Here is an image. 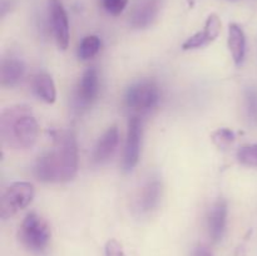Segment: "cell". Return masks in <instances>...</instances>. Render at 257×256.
Listing matches in <instances>:
<instances>
[{"label":"cell","instance_id":"8fae6325","mask_svg":"<svg viewBox=\"0 0 257 256\" xmlns=\"http://www.w3.org/2000/svg\"><path fill=\"white\" fill-rule=\"evenodd\" d=\"M227 221V202L223 198L216 201L208 213V233L213 242H218L223 237Z\"/></svg>","mask_w":257,"mask_h":256},{"label":"cell","instance_id":"3957f363","mask_svg":"<svg viewBox=\"0 0 257 256\" xmlns=\"http://www.w3.org/2000/svg\"><path fill=\"white\" fill-rule=\"evenodd\" d=\"M52 232L47 221L37 212H29L23 220L19 230V238L30 251L42 252L49 245Z\"/></svg>","mask_w":257,"mask_h":256},{"label":"cell","instance_id":"7c38bea8","mask_svg":"<svg viewBox=\"0 0 257 256\" xmlns=\"http://www.w3.org/2000/svg\"><path fill=\"white\" fill-rule=\"evenodd\" d=\"M99 90V77L94 68H89L82 75L78 84L77 99L82 105L92 104L93 100L97 98Z\"/></svg>","mask_w":257,"mask_h":256},{"label":"cell","instance_id":"e0dca14e","mask_svg":"<svg viewBox=\"0 0 257 256\" xmlns=\"http://www.w3.org/2000/svg\"><path fill=\"white\" fill-rule=\"evenodd\" d=\"M100 49V39L97 35H88L80 42L78 48V57L82 60L92 59Z\"/></svg>","mask_w":257,"mask_h":256},{"label":"cell","instance_id":"6da1fadb","mask_svg":"<svg viewBox=\"0 0 257 256\" xmlns=\"http://www.w3.org/2000/svg\"><path fill=\"white\" fill-rule=\"evenodd\" d=\"M78 171V147L74 135L68 131L55 133L52 150L37 160L34 173L43 182H67Z\"/></svg>","mask_w":257,"mask_h":256},{"label":"cell","instance_id":"4fadbf2b","mask_svg":"<svg viewBox=\"0 0 257 256\" xmlns=\"http://www.w3.org/2000/svg\"><path fill=\"white\" fill-rule=\"evenodd\" d=\"M25 74V64L15 57L4 58L0 65V82L5 88H13L23 79Z\"/></svg>","mask_w":257,"mask_h":256},{"label":"cell","instance_id":"9a60e30c","mask_svg":"<svg viewBox=\"0 0 257 256\" xmlns=\"http://www.w3.org/2000/svg\"><path fill=\"white\" fill-rule=\"evenodd\" d=\"M161 192H162V185H161L160 181H150L143 187L140 198H138V208H140L141 212L152 211L160 202Z\"/></svg>","mask_w":257,"mask_h":256},{"label":"cell","instance_id":"277c9868","mask_svg":"<svg viewBox=\"0 0 257 256\" xmlns=\"http://www.w3.org/2000/svg\"><path fill=\"white\" fill-rule=\"evenodd\" d=\"M34 186L30 182H14L4 191L0 201V217L10 218L32 203L34 198Z\"/></svg>","mask_w":257,"mask_h":256},{"label":"cell","instance_id":"ffe728a7","mask_svg":"<svg viewBox=\"0 0 257 256\" xmlns=\"http://www.w3.org/2000/svg\"><path fill=\"white\" fill-rule=\"evenodd\" d=\"M246 112L250 122L257 123V89L248 88L245 94Z\"/></svg>","mask_w":257,"mask_h":256},{"label":"cell","instance_id":"7402d4cb","mask_svg":"<svg viewBox=\"0 0 257 256\" xmlns=\"http://www.w3.org/2000/svg\"><path fill=\"white\" fill-rule=\"evenodd\" d=\"M105 256H124V251H123L122 245H120L119 241H117L115 238H109L105 243L104 247Z\"/></svg>","mask_w":257,"mask_h":256},{"label":"cell","instance_id":"30bf717a","mask_svg":"<svg viewBox=\"0 0 257 256\" xmlns=\"http://www.w3.org/2000/svg\"><path fill=\"white\" fill-rule=\"evenodd\" d=\"M118 143H119V131L117 125H112L98 140L93 151V161L99 165L107 162L114 155Z\"/></svg>","mask_w":257,"mask_h":256},{"label":"cell","instance_id":"2e32d148","mask_svg":"<svg viewBox=\"0 0 257 256\" xmlns=\"http://www.w3.org/2000/svg\"><path fill=\"white\" fill-rule=\"evenodd\" d=\"M33 89L40 99L49 103V104L54 103L57 99V89H55L54 80L47 73H39L38 75H35L34 80H33Z\"/></svg>","mask_w":257,"mask_h":256},{"label":"cell","instance_id":"5bb4252c","mask_svg":"<svg viewBox=\"0 0 257 256\" xmlns=\"http://www.w3.org/2000/svg\"><path fill=\"white\" fill-rule=\"evenodd\" d=\"M228 49H230L232 59L236 65H240L243 62L246 53V38L242 28L240 25L230 24L228 27Z\"/></svg>","mask_w":257,"mask_h":256},{"label":"cell","instance_id":"9c48e42d","mask_svg":"<svg viewBox=\"0 0 257 256\" xmlns=\"http://www.w3.org/2000/svg\"><path fill=\"white\" fill-rule=\"evenodd\" d=\"M221 32V20L216 14H211L206 20L205 28L202 32L196 33L195 35L188 38L182 44L183 50L200 49L212 43L216 38L220 35Z\"/></svg>","mask_w":257,"mask_h":256},{"label":"cell","instance_id":"ac0fdd59","mask_svg":"<svg viewBox=\"0 0 257 256\" xmlns=\"http://www.w3.org/2000/svg\"><path fill=\"white\" fill-rule=\"evenodd\" d=\"M237 160L243 166L257 167V143L242 146L237 151Z\"/></svg>","mask_w":257,"mask_h":256},{"label":"cell","instance_id":"ba28073f","mask_svg":"<svg viewBox=\"0 0 257 256\" xmlns=\"http://www.w3.org/2000/svg\"><path fill=\"white\" fill-rule=\"evenodd\" d=\"M163 0H137L131 12V24L137 29L148 28L160 14Z\"/></svg>","mask_w":257,"mask_h":256},{"label":"cell","instance_id":"603a6c76","mask_svg":"<svg viewBox=\"0 0 257 256\" xmlns=\"http://www.w3.org/2000/svg\"><path fill=\"white\" fill-rule=\"evenodd\" d=\"M193 256H213L210 248L205 245L196 246L195 251H193Z\"/></svg>","mask_w":257,"mask_h":256},{"label":"cell","instance_id":"7a4b0ae2","mask_svg":"<svg viewBox=\"0 0 257 256\" xmlns=\"http://www.w3.org/2000/svg\"><path fill=\"white\" fill-rule=\"evenodd\" d=\"M39 124L32 107L14 104L3 109L0 114V138L5 147L25 151L37 143Z\"/></svg>","mask_w":257,"mask_h":256},{"label":"cell","instance_id":"cb8c5ba5","mask_svg":"<svg viewBox=\"0 0 257 256\" xmlns=\"http://www.w3.org/2000/svg\"><path fill=\"white\" fill-rule=\"evenodd\" d=\"M186 2H187L188 7L193 8V7H195V5H196V2H197V0H186Z\"/></svg>","mask_w":257,"mask_h":256},{"label":"cell","instance_id":"8992f818","mask_svg":"<svg viewBox=\"0 0 257 256\" xmlns=\"http://www.w3.org/2000/svg\"><path fill=\"white\" fill-rule=\"evenodd\" d=\"M141 141H142V122L138 117H132L128 122L127 140L123 153V170L130 172L140 161Z\"/></svg>","mask_w":257,"mask_h":256},{"label":"cell","instance_id":"5b68a950","mask_svg":"<svg viewBox=\"0 0 257 256\" xmlns=\"http://www.w3.org/2000/svg\"><path fill=\"white\" fill-rule=\"evenodd\" d=\"M124 99L130 109L136 112H148L160 103V88L152 80H141L128 88Z\"/></svg>","mask_w":257,"mask_h":256},{"label":"cell","instance_id":"d6986e66","mask_svg":"<svg viewBox=\"0 0 257 256\" xmlns=\"http://www.w3.org/2000/svg\"><path fill=\"white\" fill-rule=\"evenodd\" d=\"M213 143L217 146L218 148H222V150H226V148L230 147L233 142H235V133L230 130V128H220V130L215 131L211 136Z\"/></svg>","mask_w":257,"mask_h":256},{"label":"cell","instance_id":"44dd1931","mask_svg":"<svg viewBox=\"0 0 257 256\" xmlns=\"http://www.w3.org/2000/svg\"><path fill=\"white\" fill-rule=\"evenodd\" d=\"M128 0H103L104 9L110 15H119L125 9Z\"/></svg>","mask_w":257,"mask_h":256},{"label":"cell","instance_id":"52a82bcc","mask_svg":"<svg viewBox=\"0 0 257 256\" xmlns=\"http://www.w3.org/2000/svg\"><path fill=\"white\" fill-rule=\"evenodd\" d=\"M50 20H52L53 32H54L55 42L59 49L65 50L69 45V22L64 7L60 0H50L49 2Z\"/></svg>","mask_w":257,"mask_h":256}]
</instances>
